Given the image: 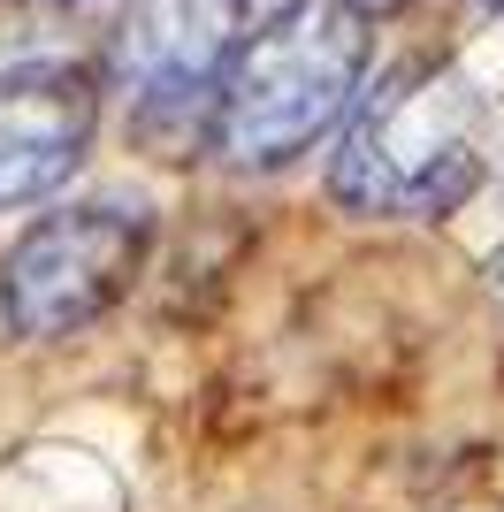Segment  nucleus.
<instances>
[{"mask_svg":"<svg viewBox=\"0 0 504 512\" xmlns=\"http://www.w3.org/2000/svg\"><path fill=\"white\" fill-rule=\"evenodd\" d=\"M375 39L367 16L344 0H291L230 54V77L214 92L207 153L230 169H283L314 153L344 123V107L367 85Z\"/></svg>","mask_w":504,"mask_h":512,"instance_id":"f257e3e1","label":"nucleus"},{"mask_svg":"<svg viewBox=\"0 0 504 512\" xmlns=\"http://www.w3.org/2000/svg\"><path fill=\"white\" fill-rule=\"evenodd\" d=\"M336 207L390 214V222H436L459 214L482 192V138H474V100L443 69H398L382 77L344 130V153L329 169Z\"/></svg>","mask_w":504,"mask_h":512,"instance_id":"f03ea898","label":"nucleus"},{"mask_svg":"<svg viewBox=\"0 0 504 512\" xmlns=\"http://www.w3.org/2000/svg\"><path fill=\"white\" fill-rule=\"evenodd\" d=\"M146 245L153 214L138 199H77L23 222V237L0 260V329L23 344H62L92 329L130 299Z\"/></svg>","mask_w":504,"mask_h":512,"instance_id":"7ed1b4c3","label":"nucleus"},{"mask_svg":"<svg viewBox=\"0 0 504 512\" xmlns=\"http://www.w3.org/2000/svg\"><path fill=\"white\" fill-rule=\"evenodd\" d=\"M237 31H245L237 0H130L123 8L107 39V77L146 146L207 138L214 92L230 77V54L245 46Z\"/></svg>","mask_w":504,"mask_h":512,"instance_id":"20e7f679","label":"nucleus"},{"mask_svg":"<svg viewBox=\"0 0 504 512\" xmlns=\"http://www.w3.org/2000/svg\"><path fill=\"white\" fill-rule=\"evenodd\" d=\"M100 130V85L77 62L0 69V214L62 192Z\"/></svg>","mask_w":504,"mask_h":512,"instance_id":"39448f33","label":"nucleus"},{"mask_svg":"<svg viewBox=\"0 0 504 512\" xmlns=\"http://www.w3.org/2000/svg\"><path fill=\"white\" fill-rule=\"evenodd\" d=\"M344 8H359V16H367V23H375V16H398V8H405V0H344Z\"/></svg>","mask_w":504,"mask_h":512,"instance_id":"423d86ee","label":"nucleus"}]
</instances>
